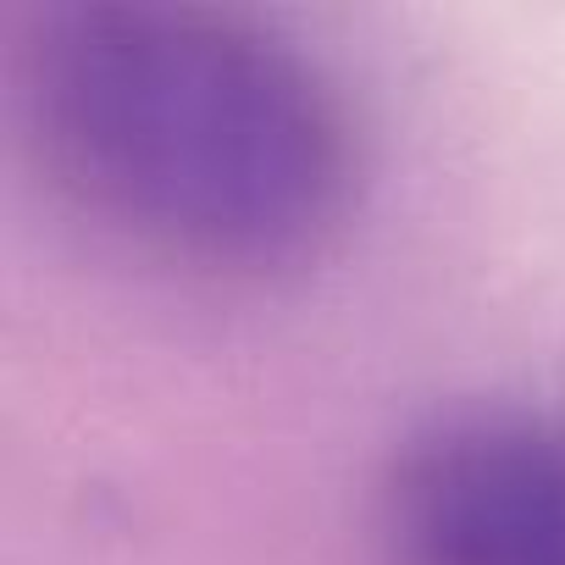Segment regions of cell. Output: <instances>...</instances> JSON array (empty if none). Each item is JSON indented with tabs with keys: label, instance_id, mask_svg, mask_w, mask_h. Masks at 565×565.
<instances>
[{
	"label": "cell",
	"instance_id": "1",
	"mask_svg": "<svg viewBox=\"0 0 565 565\" xmlns=\"http://www.w3.org/2000/svg\"><path fill=\"white\" fill-rule=\"evenodd\" d=\"M56 178L150 244L277 266L333 227L350 145L317 73L266 34L172 7H73L29 51Z\"/></svg>",
	"mask_w": 565,
	"mask_h": 565
},
{
	"label": "cell",
	"instance_id": "2",
	"mask_svg": "<svg viewBox=\"0 0 565 565\" xmlns=\"http://www.w3.org/2000/svg\"><path fill=\"white\" fill-rule=\"evenodd\" d=\"M383 532L399 565H565V416H438L394 460Z\"/></svg>",
	"mask_w": 565,
	"mask_h": 565
}]
</instances>
